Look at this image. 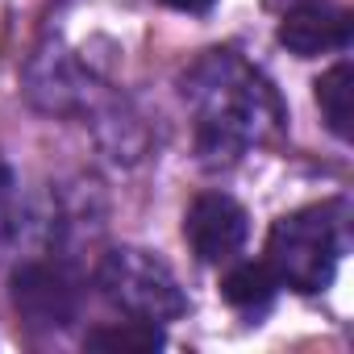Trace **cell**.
Instances as JSON below:
<instances>
[{"instance_id":"1","label":"cell","mask_w":354,"mask_h":354,"mask_svg":"<svg viewBox=\"0 0 354 354\" xmlns=\"http://www.w3.org/2000/svg\"><path fill=\"white\" fill-rule=\"evenodd\" d=\"M180 92L196 117V154L213 171L234 167L283 125L275 88L234 50L201 55L184 71Z\"/></svg>"},{"instance_id":"2","label":"cell","mask_w":354,"mask_h":354,"mask_svg":"<svg viewBox=\"0 0 354 354\" xmlns=\"http://www.w3.org/2000/svg\"><path fill=\"white\" fill-rule=\"evenodd\" d=\"M346 221L337 205H308L279 217L267 234V267L275 271L279 288L300 296H317L333 283L342 250H346Z\"/></svg>"},{"instance_id":"3","label":"cell","mask_w":354,"mask_h":354,"mask_svg":"<svg viewBox=\"0 0 354 354\" xmlns=\"http://www.w3.org/2000/svg\"><path fill=\"white\" fill-rule=\"evenodd\" d=\"M96 283H100L109 304H117L121 313H129L138 321L167 325V321L188 313V296H184L180 279H175V271L158 254L138 250V246L109 250L100 259Z\"/></svg>"},{"instance_id":"4","label":"cell","mask_w":354,"mask_h":354,"mask_svg":"<svg viewBox=\"0 0 354 354\" xmlns=\"http://www.w3.org/2000/svg\"><path fill=\"white\" fill-rule=\"evenodd\" d=\"M9 296L30 329H67L80 313V283L55 259H26L13 271Z\"/></svg>"},{"instance_id":"5","label":"cell","mask_w":354,"mask_h":354,"mask_svg":"<svg viewBox=\"0 0 354 354\" xmlns=\"http://www.w3.org/2000/svg\"><path fill=\"white\" fill-rule=\"evenodd\" d=\"M184 238L201 263H230L250 238V217L234 196L205 192L184 213Z\"/></svg>"},{"instance_id":"6","label":"cell","mask_w":354,"mask_h":354,"mask_svg":"<svg viewBox=\"0 0 354 354\" xmlns=\"http://www.w3.org/2000/svg\"><path fill=\"white\" fill-rule=\"evenodd\" d=\"M92 92H96L92 75H88L84 63H80L71 50H63L59 42L42 46V50L30 59V67H26V96H30L42 113H59V117L80 113V109H88Z\"/></svg>"},{"instance_id":"7","label":"cell","mask_w":354,"mask_h":354,"mask_svg":"<svg viewBox=\"0 0 354 354\" xmlns=\"http://www.w3.org/2000/svg\"><path fill=\"white\" fill-rule=\"evenodd\" d=\"M279 46L296 59H317L350 46V13L325 0H304V5L288 9L279 21Z\"/></svg>"},{"instance_id":"8","label":"cell","mask_w":354,"mask_h":354,"mask_svg":"<svg viewBox=\"0 0 354 354\" xmlns=\"http://www.w3.org/2000/svg\"><path fill=\"white\" fill-rule=\"evenodd\" d=\"M221 296L230 308L246 313V317H259L275 304L279 296V279L267 263H234L225 275H221Z\"/></svg>"},{"instance_id":"9","label":"cell","mask_w":354,"mask_h":354,"mask_svg":"<svg viewBox=\"0 0 354 354\" xmlns=\"http://www.w3.org/2000/svg\"><path fill=\"white\" fill-rule=\"evenodd\" d=\"M317 104H321V117H325L329 133L346 142L350 121H354V67L350 63H333L317 80Z\"/></svg>"},{"instance_id":"10","label":"cell","mask_w":354,"mask_h":354,"mask_svg":"<svg viewBox=\"0 0 354 354\" xmlns=\"http://www.w3.org/2000/svg\"><path fill=\"white\" fill-rule=\"evenodd\" d=\"M88 350H113V354H150L162 346V329L154 321H138L129 317L125 325H104V329H92L84 337Z\"/></svg>"},{"instance_id":"11","label":"cell","mask_w":354,"mask_h":354,"mask_svg":"<svg viewBox=\"0 0 354 354\" xmlns=\"http://www.w3.org/2000/svg\"><path fill=\"white\" fill-rule=\"evenodd\" d=\"M167 9H180V13H209L213 0H162Z\"/></svg>"},{"instance_id":"12","label":"cell","mask_w":354,"mask_h":354,"mask_svg":"<svg viewBox=\"0 0 354 354\" xmlns=\"http://www.w3.org/2000/svg\"><path fill=\"white\" fill-rule=\"evenodd\" d=\"M13 192V167L5 162V154H0V201H5Z\"/></svg>"}]
</instances>
